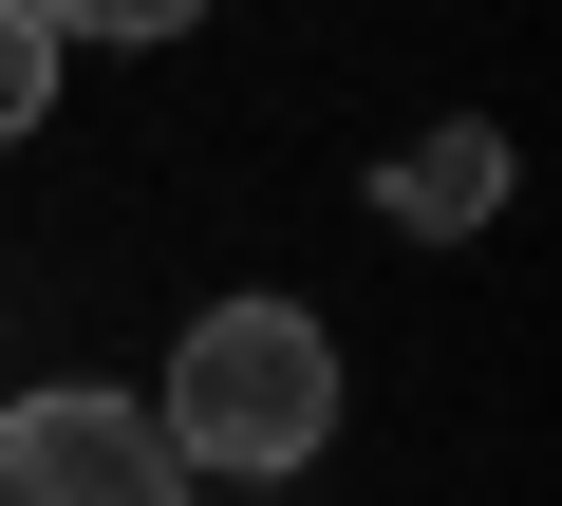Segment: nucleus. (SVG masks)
<instances>
[{"mask_svg":"<svg viewBox=\"0 0 562 506\" xmlns=\"http://www.w3.org/2000/svg\"><path fill=\"white\" fill-rule=\"evenodd\" d=\"M150 431H169L188 469H301V450L338 431V338H319L301 301H206Z\"/></svg>","mask_w":562,"mask_h":506,"instance_id":"1","label":"nucleus"},{"mask_svg":"<svg viewBox=\"0 0 562 506\" xmlns=\"http://www.w3.org/2000/svg\"><path fill=\"white\" fill-rule=\"evenodd\" d=\"M0 506H188V450L132 394H20L0 413Z\"/></svg>","mask_w":562,"mask_h":506,"instance_id":"2","label":"nucleus"},{"mask_svg":"<svg viewBox=\"0 0 562 506\" xmlns=\"http://www.w3.org/2000/svg\"><path fill=\"white\" fill-rule=\"evenodd\" d=\"M487 206H506V132H431L375 169V225H487Z\"/></svg>","mask_w":562,"mask_h":506,"instance_id":"3","label":"nucleus"},{"mask_svg":"<svg viewBox=\"0 0 562 506\" xmlns=\"http://www.w3.org/2000/svg\"><path fill=\"white\" fill-rule=\"evenodd\" d=\"M57 113V20H38V0H0V150H20Z\"/></svg>","mask_w":562,"mask_h":506,"instance_id":"4","label":"nucleus"},{"mask_svg":"<svg viewBox=\"0 0 562 506\" xmlns=\"http://www.w3.org/2000/svg\"><path fill=\"white\" fill-rule=\"evenodd\" d=\"M38 20H57V38H188L206 0H38Z\"/></svg>","mask_w":562,"mask_h":506,"instance_id":"5","label":"nucleus"}]
</instances>
